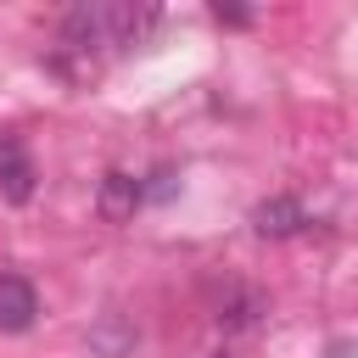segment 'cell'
Here are the masks:
<instances>
[{"label":"cell","mask_w":358,"mask_h":358,"mask_svg":"<svg viewBox=\"0 0 358 358\" xmlns=\"http://www.w3.org/2000/svg\"><path fill=\"white\" fill-rule=\"evenodd\" d=\"M145 201V185L134 179V173H123V168H112L106 179H101V196H95V207H101V218H112V224H123V218H134V207Z\"/></svg>","instance_id":"obj_1"},{"label":"cell","mask_w":358,"mask_h":358,"mask_svg":"<svg viewBox=\"0 0 358 358\" xmlns=\"http://www.w3.org/2000/svg\"><path fill=\"white\" fill-rule=\"evenodd\" d=\"M34 313H39L34 285H28L22 274H0V330H6V336H17V330H28V324H34Z\"/></svg>","instance_id":"obj_2"},{"label":"cell","mask_w":358,"mask_h":358,"mask_svg":"<svg viewBox=\"0 0 358 358\" xmlns=\"http://www.w3.org/2000/svg\"><path fill=\"white\" fill-rule=\"evenodd\" d=\"M302 224H308V213H302L296 196H274V201H257V207H252V229L268 235V241H285V235H296Z\"/></svg>","instance_id":"obj_3"},{"label":"cell","mask_w":358,"mask_h":358,"mask_svg":"<svg viewBox=\"0 0 358 358\" xmlns=\"http://www.w3.org/2000/svg\"><path fill=\"white\" fill-rule=\"evenodd\" d=\"M0 196H6L11 207H22V201L34 196V162H28V151H22L17 140L0 145Z\"/></svg>","instance_id":"obj_4"},{"label":"cell","mask_w":358,"mask_h":358,"mask_svg":"<svg viewBox=\"0 0 358 358\" xmlns=\"http://www.w3.org/2000/svg\"><path fill=\"white\" fill-rule=\"evenodd\" d=\"M257 319H263V296L246 291V285H235V296L218 308V324H224V330H252Z\"/></svg>","instance_id":"obj_5"},{"label":"cell","mask_w":358,"mask_h":358,"mask_svg":"<svg viewBox=\"0 0 358 358\" xmlns=\"http://www.w3.org/2000/svg\"><path fill=\"white\" fill-rule=\"evenodd\" d=\"M213 17H218V22H235V28H246V22H252V11H246V6H224V0L213 6Z\"/></svg>","instance_id":"obj_6"}]
</instances>
